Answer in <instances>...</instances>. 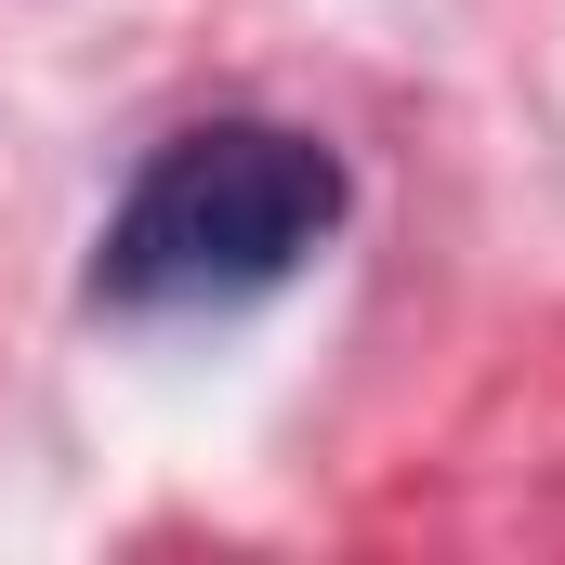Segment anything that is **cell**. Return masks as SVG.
I'll return each mask as SVG.
<instances>
[{
    "label": "cell",
    "instance_id": "1",
    "mask_svg": "<svg viewBox=\"0 0 565 565\" xmlns=\"http://www.w3.org/2000/svg\"><path fill=\"white\" fill-rule=\"evenodd\" d=\"M342 211H355V171H342L329 132H302V119H184L119 184V211L93 237V302L106 316L264 302L342 237Z\"/></svg>",
    "mask_w": 565,
    "mask_h": 565
}]
</instances>
